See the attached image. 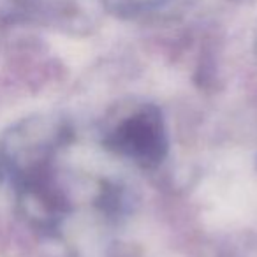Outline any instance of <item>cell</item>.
<instances>
[{
	"mask_svg": "<svg viewBox=\"0 0 257 257\" xmlns=\"http://www.w3.org/2000/svg\"><path fill=\"white\" fill-rule=\"evenodd\" d=\"M113 145L128 157L136 159L145 166L161 162L168 150L161 114L155 107L140 111L116 128Z\"/></svg>",
	"mask_w": 257,
	"mask_h": 257,
	"instance_id": "6da1fadb",
	"label": "cell"
}]
</instances>
